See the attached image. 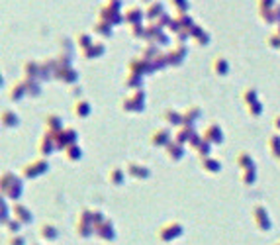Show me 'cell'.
I'll use <instances>...</instances> for the list:
<instances>
[{"label":"cell","mask_w":280,"mask_h":245,"mask_svg":"<svg viewBox=\"0 0 280 245\" xmlns=\"http://www.w3.org/2000/svg\"><path fill=\"white\" fill-rule=\"evenodd\" d=\"M180 233H182V227H180L177 222H171V224L163 225L159 229L161 241H173L175 237H179Z\"/></svg>","instance_id":"6da1fadb"},{"label":"cell","mask_w":280,"mask_h":245,"mask_svg":"<svg viewBox=\"0 0 280 245\" xmlns=\"http://www.w3.org/2000/svg\"><path fill=\"white\" fill-rule=\"evenodd\" d=\"M16 216H18V220L24 222V224H28V222H32V214L24 208V206H16Z\"/></svg>","instance_id":"5b68a950"},{"label":"cell","mask_w":280,"mask_h":245,"mask_svg":"<svg viewBox=\"0 0 280 245\" xmlns=\"http://www.w3.org/2000/svg\"><path fill=\"white\" fill-rule=\"evenodd\" d=\"M98 227H96V233L100 235V237H106V239H112L114 237V229H112V225H110V222H104V224H96Z\"/></svg>","instance_id":"3957f363"},{"label":"cell","mask_w":280,"mask_h":245,"mask_svg":"<svg viewBox=\"0 0 280 245\" xmlns=\"http://www.w3.org/2000/svg\"><path fill=\"white\" fill-rule=\"evenodd\" d=\"M8 245H24V239H22L20 235H14V237H10Z\"/></svg>","instance_id":"8992f818"},{"label":"cell","mask_w":280,"mask_h":245,"mask_svg":"<svg viewBox=\"0 0 280 245\" xmlns=\"http://www.w3.org/2000/svg\"><path fill=\"white\" fill-rule=\"evenodd\" d=\"M255 222H257V227H259L260 231H266V229H270V220H268V216H266V212L257 206L255 208Z\"/></svg>","instance_id":"7a4b0ae2"},{"label":"cell","mask_w":280,"mask_h":245,"mask_svg":"<svg viewBox=\"0 0 280 245\" xmlns=\"http://www.w3.org/2000/svg\"><path fill=\"white\" fill-rule=\"evenodd\" d=\"M40 233H41V235H43V237H45V239H49V241L57 237V229H55V227H51V225H49V224L41 225Z\"/></svg>","instance_id":"277c9868"}]
</instances>
